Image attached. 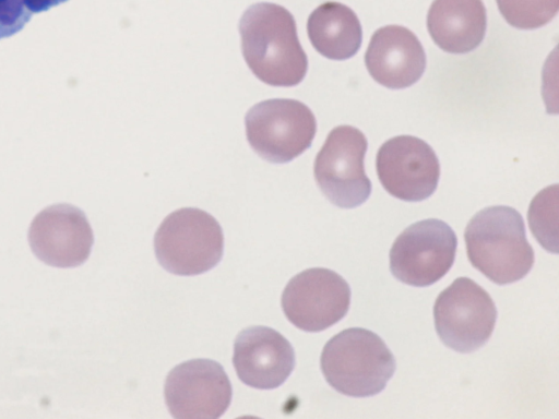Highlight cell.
I'll list each match as a JSON object with an SVG mask.
<instances>
[{
	"mask_svg": "<svg viewBox=\"0 0 559 419\" xmlns=\"http://www.w3.org/2000/svg\"><path fill=\"white\" fill-rule=\"evenodd\" d=\"M241 50L251 72L263 83L290 87L308 70L293 14L272 2L250 5L239 21Z\"/></svg>",
	"mask_w": 559,
	"mask_h": 419,
	"instance_id": "obj_1",
	"label": "cell"
},
{
	"mask_svg": "<svg viewBox=\"0 0 559 419\" xmlns=\"http://www.w3.org/2000/svg\"><path fill=\"white\" fill-rule=\"evenodd\" d=\"M464 239L471 264L498 285L522 279L534 264L524 220L513 207L479 211L468 222Z\"/></svg>",
	"mask_w": 559,
	"mask_h": 419,
	"instance_id": "obj_2",
	"label": "cell"
},
{
	"mask_svg": "<svg viewBox=\"0 0 559 419\" xmlns=\"http://www.w3.org/2000/svg\"><path fill=\"white\" fill-rule=\"evenodd\" d=\"M320 366L326 382L338 393L369 397L380 393L395 371V359L373 332L350 327L323 347Z\"/></svg>",
	"mask_w": 559,
	"mask_h": 419,
	"instance_id": "obj_3",
	"label": "cell"
},
{
	"mask_svg": "<svg viewBox=\"0 0 559 419\" xmlns=\"http://www.w3.org/2000/svg\"><path fill=\"white\" fill-rule=\"evenodd\" d=\"M224 237L209 213L185 207L170 213L154 237L158 263L175 275L191 276L213 268L221 261Z\"/></svg>",
	"mask_w": 559,
	"mask_h": 419,
	"instance_id": "obj_4",
	"label": "cell"
},
{
	"mask_svg": "<svg viewBox=\"0 0 559 419\" xmlns=\"http://www.w3.org/2000/svg\"><path fill=\"white\" fill-rule=\"evenodd\" d=\"M252 149L270 163H288L310 147L317 131L314 115L304 103L272 98L253 105L245 117Z\"/></svg>",
	"mask_w": 559,
	"mask_h": 419,
	"instance_id": "obj_5",
	"label": "cell"
},
{
	"mask_svg": "<svg viewBox=\"0 0 559 419\" xmlns=\"http://www.w3.org/2000/svg\"><path fill=\"white\" fill-rule=\"evenodd\" d=\"M433 319L441 342L455 351L467 354L490 338L497 309L483 287L468 277H459L437 297Z\"/></svg>",
	"mask_w": 559,
	"mask_h": 419,
	"instance_id": "obj_6",
	"label": "cell"
},
{
	"mask_svg": "<svg viewBox=\"0 0 559 419\" xmlns=\"http://www.w3.org/2000/svg\"><path fill=\"white\" fill-rule=\"evenodd\" d=\"M365 134L352 125H338L328 135L316 156L314 179L321 192L334 205L352 208L361 205L371 193L364 159Z\"/></svg>",
	"mask_w": 559,
	"mask_h": 419,
	"instance_id": "obj_7",
	"label": "cell"
},
{
	"mask_svg": "<svg viewBox=\"0 0 559 419\" xmlns=\"http://www.w3.org/2000/svg\"><path fill=\"white\" fill-rule=\"evenodd\" d=\"M456 247V235L447 223L436 218L417 222L393 242L390 271L406 285H432L452 267Z\"/></svg>",
	"mask_w": 559,
	"mask_h": 419,
	"instance_id": "obj_8",
	"label": "cell"
},
{
	"mask_svg": "<svg viewBox=\"0 0 559 419\" xmlns=\"http://www.w3.org/2000/svg\"><path fill=\"white\" fill-rule=\"evenodd\" d=\"M350 304V288L334 271L314 267L294 276L282 295L290 323L306 332H320L341 321Z\"/></svg>",
	"mask_w": 559,
	"mask_h": 419,
	"instance_id": "obj_9",
	"label": "cell"
},
{
	"mask_svg": "<svg viewBox=\"0 0 559 419\" xmlns=\"http://www.w3.org/2000/svg\"><path fill=\"white\" fill-rule=\"evenodd\" d=\"M164 395L174 418L217 419L230 404L231 385L218 362L194 359L168 373Z\"/></svg>",
	"mask_w": 559,
	"mask_h": 419,
	"instance_id": "obj_10",
	"label": "cell"
},
{
	"mask_svg": "<svg viewBox=\"0 0 559 419\" xmlns=\"http://www.w3.org/2000/svg\"><path fill=\"white\" fill-rule=\"evenodd\" d=\"M382 187L396 199L418 202L437 189L440 165L435 151L423 140L399 135L381 145L376 158Z\"/></svg>",
	"mask_w": 559,
	"mask_h": 419,
	"instance_id": "obj_11",
	"label": "cell"
},
{
	"mask_svg": "<svg viewBox=\"0 0 559 419\" xmlns=\"http://www.w3.org/2000/svg\"><path fill=\"white\" fill-rule=\"evenodd\" d=\"M94 237L85 214L70 204H55L32 220L28 242L44 263L56 267H74L85 262Z\"/></svg>",
	"mask_w": 559,
	"mask_h": 419,
	"instance_id": "obj_12",
	"label": "cell"
},
{
	"mask_svg": "<svg viewBox=\"0 0 559 419\" xmlns=\"http://www.w3.org/2000/svg\"><path fill=\"white\" fill-rule=\"evenodd\" d=\"M233 363L245 384L271 390L283 384L292 373L295 352L290 343L277 331L250 326L235 339Z\"/></svg>",
	"mask_w": 559,
	"mask_h": 419,
	"instance_id": "obj_13",
	"label": "cell"
},
{
	"mask_svg": "<svg viewBox=\"0 0 559 419\" xmlns=\"http://www.w3.org/2000/svg\"><path fill=\"white\" fill-rule=\"evenodd\" d=\"M371 77L388 88L415 84L426 68V55L416 35L400 25H388L371 36L365 53Z\"/></svg>",
	"mask_w": 559,
	"mask_h": 419,
	"instance_id": "obj_14",
	"label": "cell"
},
{
	"mask_svg": "<svg viewBox=\"0 0 559 419\" xmlns=\"http://www.w3.org/2000/svg\"><path fill=\"white\" fill-rule=\"evenodd\" d=\"M487 27L481 0H433L427 28L439 48L450 53H466L483 41Z\"/></svg>",
	"mask_w": 559,
	"mask_h": 419,
	"instance_id": "obj_15",
	"label": "cell"
},
{
	"mask_svg": "<svg viewBox=\"0 0 559 419\" xmlns=\"http://www.w3.org/2000/svg\"><path fill=\"white\" fill-rule=\"evenodd\" d=\"M307 33L313 48L332 60L353 57L362 40V29L356 13L335 1H326L311 12L307 21Z\"/></svg>",
	"mask_w": 559,
	"mask_h": 419,
	"instance_id": "obj_16",
	"label": "cell"
},
{
	"mask_svg": "<svg viewBox=\"0 0 559 419\" xmlns=\"http://www.w3.org/2000/svg\"><path fill=\"white\" fill-rule=\"evenodd\" d=\"M558 185L542 190L531 202L528 224L536 240L547 251L558 252Z\"/></svg>",
	"mask_w": 559,
	"mask_h": 419,
	"instance_id": "obj_17",
	"label": "cell"
},
{
	"mask_svg": "<svg viewBox=\"0 0 559 419\" xmlns=\"http://www.w3.org/2000/svg\"><path fill=\"white\" fill-rule=\"evenodd\" d=\"M504 20L520 29L546 25L558 12L559 0H496Z\"/></svg>",
	"mask_w": 559,
	"mask_h": 419,
	"instance_id": "obj_18",
	"label": "cell"
},
{
	"mask_svg": "<svg viewBox=\"0 0 559 419\" xmlns=\"http://www.w3.org/2000/svg\"><path fill=\"white\" fill-rule=\"evenodd\" d=\"M68 0H0V39L20 32L34 13L47 11Z\"/></svg>",
	"mask_w": 559,
	"mask_h": 419,
	"instance_id": "obj_19",
	"label": "cell"
}]
</instances>
